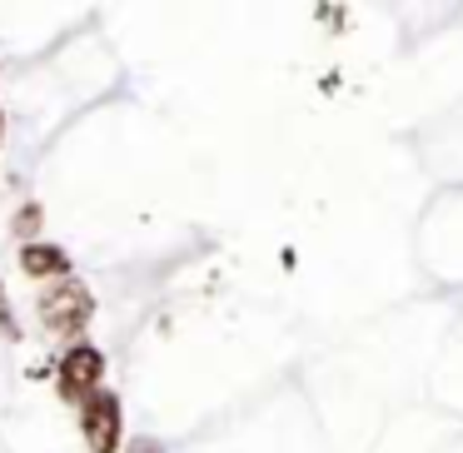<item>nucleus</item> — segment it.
<instances>
[{"instance_id":"f257e3e1","label":"nucleus","mask_w":463,"mask_h":453,"mask_svg":"<svg viewBox=\"0 0 463 453\" xmlns=\"http://www.w3.org/2000/svg\"><path fill=\"white\" fill-rule=\"evenodd\" d=\"M35 309H41V324H45L51 334L75 339V334L90 324V314H95V294L85 289L80 279H55L51 289L35 299Z\"/></svg>"},{"instance_id":"f03ea898","label":"nucleus","mask_w":463,"mask_h":453,"mask_svg":"<svg viewBox=\"0 0 463 453\" xmlns=\"http://www.w3.org/2000/svg\"><path fill=\"white\" fill-rule=\"evenodd\" d=\"M80 433L90 453H120L125 443V413H120V393L100 389L80 403Z\"/></svg>"},{"instance_id":"7ed1b4c3","label":"nucleus","mask_w":463,"mask_h":453,"mask_svg":"<svg viewBox=\"0 0 463 453\" xmlns=\"http://www.w3.org/2000/svg\"><path fill=\"white\" fill-rule=\"evenodd\" d=\"M55 389H61L65 403H85L90 393L105 389V354L95 344H71L61 359V373H55Z\"/></svg>"},{"instance_id":"20e7f679","label":"nucleus","mask_w":463,"mask_h":453,"mask_svg":"<svg viewBox=\"0 0 463 453\" xmlns=\"http://www.w3.org/2000/svg\"><path fill=\"white\" fill-rule=\"evenodd\" d=\"M21 269L31 274V279H71V254H65L61 244H25Z\"/></svg>"},{"instance_id":"39448f33","label":"nucleus","mask_w":463,"mask_h":453,"mask_svg":"<svg viewBox=\"0 0 463 453\" xmlns=\"http://www.w3.org/2000/svg\"><path fill=\"white\" fill-rule=\"evenodd\" d=\"M41 220H45L41 204H25V210L15 214V234H21V240H25V234H35V230H41Z\"/></svg>"},{"instance_id":"423d86ee","label":"nucleus","mask_w":463,"mask_h":453,"mask_svg":"<svg viewBox=\"0 0 463 453\" xmlns=\"http://www.w3.org/2000/svg\"><path fill=\"white\" fill-rule=\"evenodd\" d=\"M0 334H5V339H21V324H15V314H11V299H5V289H0Z\"/></svg>"},{"instance_id":"0eeeda50","label":"nucleus","mask_w":463,"mask_h":453,"mask_svg":"<svg viewBox=\"0 0 463 453\" xmlns=\"http://www.w3.org/2000/svg\"><path fill=\"white\" fill-rule=\"evenodd\" d=\"M125 453H165V443L160 439H145V433H140V439L125 443Z\"/></svg>"},{"instance_id":"6e6552de","label":"nucleus","mask_w":463,"mask_h":453,"mask_svg":"<svg viewBox=\"0 0 463 453\" xmlns=\"http://www.w3.org/2000/svg\"><path fill=\"white\" fill-rule=\"evenodd\" d=\"M0 145H5V110H0Z\"/></svg>"}]
</instances>
